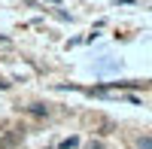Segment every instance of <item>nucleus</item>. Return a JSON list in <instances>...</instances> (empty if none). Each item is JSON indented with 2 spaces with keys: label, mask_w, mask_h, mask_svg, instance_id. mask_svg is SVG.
Instances as JSON below:
<instances>
[{
  "label": "nucleus",
  "mask_w": 152,
  "mask_h": 149,
  "mask_svg": "<svg viewBox=\"0 0 152 149\" xmlns=\"http://www.w3.org/2000/svg\"><path fill=\"white\" fill-rule=\"evenodd\" d=\"M134 149H152V134H137Z\"/></svg>",
  "instance_id": "obj_1"
},
{
  "label": "nucleus",
  "mask_w": 152,
  "mask_h": 149,
  "mask_svg": "<svg viewBox=\"0 0 152 149\" xmlns=\"http://www.w3.org/2000/svg\"><path fill=\"white\" fill-rule=\"evenodd\" d=\"M85 149H110V146H107L104 140H88V143H85Z\"/></svg>",
  "instance_id": "obj_2"
}]
</instances>
